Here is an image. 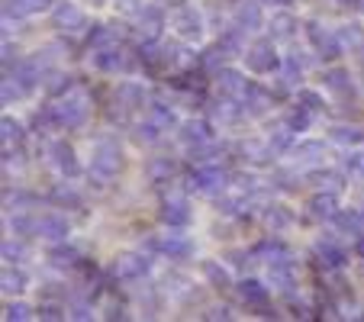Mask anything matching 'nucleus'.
I'll return each instance as SVG.
<instances>
[{
	"label": "nucleus",
	"mask_w": 364,
	"mask_h": 322,
	"mask_svg": "<svg viewBox=\"0 0 364 322\" xmlns=\"http://www.w3.org/2000/svg\"><path fill=\"white\" fill-rule=\"evenodd\" d=\"M203 277H206V284L216 290L232 287V277H229V271L220 264V261H203Z\"/></svg>",
	"instance_id": "obj_24"
},
{
	"label": "nucleus",
	"mask_w": 364,
	"mask_h": 322,
	"mask_svg": "<svg viewBox=\"0 0 364 322\" xmlns=\"http://www.w3.org/2000/svg\"><path fill=\"white\" fill-rule=\"evenodd\" d=\"M10 226H14V232L16 235H36V226H39V216H14L10 220Z\"/></svg>",
	"instance_id": "obj_48"
},
{
	"label": "nucleus",
	"mask_w": 364,
	"mask_h": 322,
	"mask_svg": "<svg viewBox=\"0 0 364 322\" xmlns=\"http://www.w3.org/2000/svg\"><path fill=\"white\" fill-rule=\"evenodd\" d=\"M87 100L77 94H65L58 97L55 103H52V113H55V126H62V129H77V126H84V119H87Z\"/></svg>",
	"instance_id": "obj_1"
},
{
	"label": "nucleus",
	"mask_w": 364,
	"mask_h": 322,
	"mask_svg": "<svg viewBox=\"0 0 364 322\" xmlns=\"http://www.w3.org/2000/svg\"><path fill=\"white\" fill-rule=\"evenodd\" d=\"M159 132H161V126L159 123H155V119H145V123H136V126H132V139H136V142L139 145H145V142H159Z\"/></svg>",
	"instance_id": "obj_32"
},
{
	"label": "nucleus",
	"mask_w": 364,
	"mask_h": 322,
	"mask_svg": "<svg viewBox=\"0 0 364 322\" xmlns=\"http://www.w3.org/2000/svg\"><path fill=\"white\" fill-rule=\"evenodd\" d=\"M264 222H268L271 229H284V226H290V213L284 210V206H271V210L264 213Z\"/></svg>",
	"instance_id": "obj_45"
},
{
	"label": "nucleus",
	"mask_w": 364,
	"mask_h": 322,
	"mask_svg": "<svg viewBox=\"0 0 364 322\" xmlns=\"http://www.w3.org/2000/svg\"><path fill=\"white\" fill-rule=\"evenodd\" d=\"M361 220H364V210H361Z\"/></svg>",
	"instance_id": "obj_61"
},
{
	"label": "nucleus",
	"mask_w": 364,
	"mask_h": 322,
	"mask_svg": "<svg viewBox=\"0 0 364 322\" xmlns=\"http://www.w3.org/2000/svg\"><path fill=\"white\" fill-rule=\"evenodd\" d=\"M268 33L274 36V39H290V36L296 33V26H300V23H296V16L294 14H287V10H281V14H274L271 16V23H268Z\"/></svg>",
	"instance_id": "obj_22"
},
{
	"label": "nucleus",
	"mask_w": 364,
	"mask_h": 322,
	"mask_svg": "<svg viewBox=\"0 0 364 322\" xmlns=\"http://www.w3.org/2000/svg\"><path fill=\"white\" fill-rule=\"evenodd\" d=\"M26 254H29L26 245H20V242H14V239L4 242V261H10V264H14V261H23Z\"/></svg>",
	"instance_id": "obj_50"
},
{
	"label": "nucleus",
	"mask_w": 364,
	"mask_h": 322,
	"mask_svg": "<svg viewBox=\"0 0 364 322\" xmlns=\"http://www.w3.org/2000/svg\"><path fill=\"white\" fill-rule=\"evenodd\" d=\"M119 168H123V151H119V145H113V142L97 145L94 161H90V174H97V178H113V174H119Z\"/></svg>",
	"instance_id": "obj_4"
},
{
	"label": "nucleus",
	"mask_w": 364,
	"mask_h": 322,
	"mask_svg": "<svg viewBox=\"0 0 364 322\" xmlns=\"http://www.w3.org/2000/svg\"><path fill=\"white\" fill-rule=\"evenodd\" d=\"M271 284L281 290H290L296 284V271H294V261H284V264H271Z\"/></svg>",
	"instance_id": "obj_27"
},
{
	"label": "nucleus",
	"mask_w": 364,
	"mask_h": 322,
	"mask_svg": "<svg viewBox=\"0 0 364 322\" xmlns=\"http://www.w3.org/2000/svg\"><path fill=\"white\" fill-rule=\"evenodd\" d=\"M26 14H33V4H29V0H4V16H7V20H23V16Z\"/></svg>",
	"instance_id": "obj_43"
},
{
	"label": "nucleus",
	"mask_w": 364,
	"mask_h": 322,
	"mask_svg": "<svg viewBox=\"0 0 364 322\" xmlns=\"http://www.w3.org/2000/svg\"><path fill=\"white\" fill-rule=\"evenodd\" d=\"M48 261H52L55 267H77L81 254H77V248H71V245H55L52 252H48Z\"/></svg>",
	"instance_id": "obj_29"
},
{
	"label": "nucleus",
	"mask_w": 364,
	"mask_h": 322,
	"mask_svg": "<svg viewBox=\"0 0 364 322\" xmlns=\"http://www.w3.org/2000/svg\"><path fill=\"white\" fill-rule=\"evenodd\" d=\"M36 235H42V239H48V242H65L68 239V220L58 216V213H46V216H39Z\"/></svg>",
	"instance_id": "obj_14"
},
{
	"label": "nucleus",
	"mask_w": 364,
	"mask_h": 322,
	"mask_svg": "<svg viewBox=\"0 0 364 322\" xmlns=\"http://www.w3.org/2000/svg\"><path fill=\"white\" fill-rule=\"evenodd\" d=\"M290 139H294V129H290L287 123H277L274 132H271V139H268V145H271L274 151H284V149L290 145Z\"/></svg>",
	"instance_id": "obj_40"
},
{
	"label": "nucleus",
	"mask_w": 364,
	"mask_h": 322,
	"mask_svg": "<svg viewBox=\"0 0 364 322\" xmlns=\"http://www.w3.org/2000/svg\"><path fill=\"white\" fill-rule=\"evenodd\" d=\"M262 0H242L235 4V26L242 29H258L262 26Z\"/></svg>",
	"instance_id": "obj_18"
},
{
	"label": "nucleus",
	"mask_w": 364,
	"mask_h": 322,
	"mask_svg": "<svg viewBox=\"0 0 364 322\" xmlns=\"http://www.w3.org/2000/svg\"><path fill=\"white\" fill-rule=\"evenodd\" d=\"M306 210H309V216H313V220H332V216L338 213L336 193H332V190L313 193V197H309V203H306Z\"/></svg>",
	"instance_id": "obj_17"
},
{
	"label": "nucleus",
	"mask_w": 364,
	"mask_h": 322,
	"mask_svg": "<svg viewBox=\"0 0 364 322\" xmlns=\"http://www.w3.org/2000/svg\"><path fill=\"white\" fill-rule=\"evenodd\" d=\"M97 4H103V0H97Z\"/></svg>",
	"instance_id": "obj_62"
},
{
	"label": "nucleus",
	"mask_w": 364,
	"mask_h": 322,
	"mask_svg": "<svg viewBox=\"0 0 364 322\" xmlns=\"http://www.w3.org/2000/svg\"><path fill=\"white\" fill-rule=\"evenodd\" d=\"M52 200H55V203H62V206H75V210H81V197H77L68 184L55 187V190H52Z\"/></svg>",
	"instance_id": "obj_44"
},
{
	"label": "nucleus",
	"mask_w": 364,
	"mask_h": 322,
	"mask_svg": "<svg viewBox=\"0 0 364 322\" xmlns=\"http://www.w3.org/2000/svg\"><path fill=\"white\" fill-rule=\"evenodd\" d=\"M226 181H229V174L223 171L220 165H197L187 174V187H191V190H203V193L226 190Z\"/></svg>",
	"instance_id": "obj_3"
},
{
	"label": "nucleus",
	"mask_w": 364,
	"mask_h": 322,
	"mask_svg": "<svg viewBox=\"0 0 364 322\" xmlns=\"http://www.w3.org/2000/svg\"><path fill=\"white\" fill-rule=\"evenodd\" d=\"M206 319H229V309L226 306H213L206 313Z\"/></svg>",
	"instance_id": "obj_55"
},
{
	"label": "nucleus",
	"mask_w": 364,
	"mask_h": 322,
	"mask_svg": "<svg viewBox=\"0 0 364 322\" xmlns=\"http://www.w3.org/2000/svg\"><path fill=\"white\" fill-rule=\"evenodd\" d=\"M174 29H178L184 39H200V36H203V23H200L193 7H181L178 14H174Z\"/></svg>",
	"instance_id": "obj_15"
},
{
	"label": "nucleus",
	"mask_w": 364,
	"mask_h": 322,
	"mask_svg": "<svg viewBox=\"0 0 364 322\" xmlns=\"http://www.w3.org/2000/svg\"><path fill=\"white\" fill-rule=\"evenodd\" d=\"M332 139L336 142H342V145H358V142H364V129H351V126H336L332 129Z\"/></svg>",
	"instance_id": "obj_41"
},
{
	"label": "nucleus",
	"mask_w": 364,
	"mask_h": 322,
	"mask_svg": "<svg viewBox=\"0 0 364 322\" xmlns=\"http://www.w3.org/2000/svg\"><path fill=\"white\" fill-rule=\"evenodd\" d=\"M355 248H358V254H361V258H364V232H361V235H358V242H355Z\"/></svg>",
	"instance_id": "obj_59"
},
{
	"label": "nucleus",
	"mask_w": 364,
	"mask_h": 322,
	"mask_svg": "<svg viewBox=\"0 0 364 322\" xmlns=\"http://www.w3.org/2000/svg\"><path fill=\"white\" fill-rule=\"evenodd\" d=\"M239 296H242V303H248V306L264 309L268 306V300H271V290L264 287L262 281H242L239 284Z\"/></svg>",
	"instance_id": "obj_20"
},
{
	"label": "nucleus",
	"mask_w": 364,
	"mask_h": 322,
	"mask_svg": "<svg viewBox=\"0 0 364 322\" xmlns=\"http://www.w3.org/2000/svg\"><path fill=\"white\" fill-rule=\"evenodd\" d=\"M348 165L355 168L358 174H364V155H355V158H351V161H348Z\"/></svg>",
	"instance_id": "obj_56"
},
{
	"label": "nucleus",
	"mask_w": 364,
	"mask_h": 322,
	"mask_svg": "<svg viewBox=\"0 0 364 322\" xmlns=\"http://www.w3.org/2000/svg\"><path fill=\"white\" fill-rule=\"evenodd\" d=\"M90 65H94V68H100V71H129L132 68V58L126 55L119 45H107V48H94Z\"/></svg>",
	"instance_id": "obj_7"
},
{
	"label": "nucleus",
	"mask_w": 364,
	"mask_h": 322,
	"mask_svg": "<svg viewBox=\"0 0 364 322\" xmlns=\"http://www.w3.org/2000/svg\"><path fill=\"white\" fill-rule=\"evenodd\" d=\"M151 248H159V252H161V254H168L171 261H184V258H191V254H193L191 239H187V235H181V232H168V235H161L159 242H151Z\"/></svg>",
	"instance_id": "obj_11"
},
{
	"label": "nucleus",
	"mask_w": 364,
	"mask_h": 322,
	"mask_svg": "<svg viewBox=\"0 0 364 322\" xmlns=\"http://www.w3.org/2000/svg\"><path fill=\"white\" fill-rule=\"evenodd\" d=\"M245 65H248V71H255V75H268V71H274L277 65V52H274V42L271 39H258V42H252V45L245 48Z\"/></svg>",
	"instance_id": "obj_2"
},
{
	"label": "nucleus",
	"mask_w": 364,
	"mask_h": 322,
	"mask_svg": "<svg viewBox=\"0 0 364 322\" xmlns=\"http://www.w3.org/2000/svg\"><path fill=\"white\" fill-rule=\"evenodd\" d=\"M161 222L165 226H171V229H181V226H187L191 222V203H187L184 197H168L165 203H161Z\"/></svg>",
	"instance_id": "obj_13"
},
{
	"label": "nucleus",
	"mask_w": 364,
	"mask_h": 322,
	"mask_svg": "<svg viewBox=\"0 0 364 322\" xmlns=\"http://www.w3.org/2000/svg\"><path fill=\"white\" fill-rule=\"evenodd\" d=\"M296 103H300V107H306L309 113H319L326 107L323 97H319L316 90H300V94H296Z\"/></svg>",
	"instance_id": "obj_46"
},
{
	"label": "nucleus",
	"mask_w": 364,
	"mask_h": 322,
	"mask_svg": "<svg viewBox=\"0 0 364 322\" xmlns=\"http://www.w3.org/2000/svg\"><path fill=\"white\" fill-rule=\"evenodd\" d=\"M52 23H55V29H62V33H77V29L87 26V20H84V14L75 7V4H55V10H52Z\"/></svg>",
	"instance_id": "obj_12"
},
{
	"label": "nucleus",
	"mask_w": 364,
	"mask_h": 322,
	"mask_svg": "<svg viewBox=\"0 0 364 322\" xmlns=\"http://www.w3.org/2000/svg\"><path fill=\"white\" fill-rule=\"evenodd\" d=\"M306 36H309V42H313V48H316L326 62H336V58L342 55V39H338L336 33H329L326 26H319V23H309Z\"/></svg>",
	"instance_id": "obj_5"
},
{
	"label": "nucleus",
	"mask_w": 364,
	"mask_h": 322,
	"mask_svg": "<svg viewBox=\"0 0 364 322\" xmlns=\"http://www.w3.org/2000/svg\"><path fill=\"white\" fill-rule=\"evenodd\" d=\"M332 220H336V226H338V229H345V232H351V235H355V239L364 232V220H361V213L338 210L336 216H332Z\"/></svg>",
	"instance_id": "obj_28"
},
{
	"label": "nucleus",
	"mask_w": 364,
	"mask_h": 322,
	"mask_svg": "<svg viewBox=\"0 0 364 322\" xmlns=\"http://www.w3.org/2000/svg\"><path fill=\"white\" fill-rule=\"evenodd\" d=\"M268 149H271V145H262V142H245V145H242V151H245L252 161H258V165H264V161H268Z\"/></svg>",
	"instance_id": "obj_49"
},
{
	"label": "nucleus",
	"mask_w": 364,
	"mask_h": 322,
	"mask_svg": "<svg viewBox=\"0 0 364 322\" xmlns=\"http://www.w3.org/2000/svg\"><path fill=\"white\" fill-rule=\"evenodd\" d=\"M149 267H151V258H149V254L129 252V254H119V258L113 261L110 274H113V277H119V281H136V277L149 274Z\"/></svg>",
	"instance_id": "obj_6"
},
{
	"label": "nucleus",
	"mask_w": 364,
	"mask_h": 322,
	"mask_svg": "<svg viewBox=\"0 0 364 322\" xmlns=\"http://www.w3.org/2000/svg\"><path fill=\"white\" fill-rule=\"evenodd\" d=\"M262 4H268V7H287V4H294V0H262Z\"/></svg>",
	"instance_id": "obj_57"
},
{
	"label": "nucleus",
	"mask_w": 364,
	"mask_h": 322,
	"mask_svg": "<svg viewBox=\"0 0 364 322\" xmlns=\"http://www.w3.org/2000/svg\"><path fill=\"white\" fill-rule=\"evenodd\" d=\"M39 316H42V319H65V316H68V309L58 306V303H42Z\"/></svg>",
	"instance_id": "obj_54"
},
{
	"label": "nucleus",
	"mask_w": 364,
	"mask_h": 322,
	"mask_svg": "<svg viewBox=\"0 0 364 322\" xmlns=\"http://www.w3.org/2000/svg\"><path fill=\"white\" fill-rule=\"evenodd\" d=\"M351 4H355V7H361V10H364V0H351Z\"/></svg>",
	"instance_id": "obj_60"
},
{
	"label": "nucleus",
	"mask_w": 364,
	"mask_h": 322,
	"mask_svg": "<svg viewBox=\"0 0 364 322\" xmlns=\"http://www.w3.org/2000/svg\"><path fill=\"white\" fill-rule=\"evenodd\" d=\"M309 119H313V113H309L306 107H300V103H296V107H290V110H287L284 123H287L294 132H306L309 129Z\"/></svg>",
	"instance_id": "obj_34"
},
{
	"label": "nucleus",
	"mask_w": 364,
	"mask_h": 322,
	"mask_svg": "<svg viewBox=\"0 0 364 322\" xmlns=\"http://www.w3.org/2000/svg\"><path fill=\"white\" fill-rule=\"evenodd\" d=\"M0 284H4V294H20V290L26 287V274H23L20 267L7 264V267H4V277H0Z\"/></svg>",
	"instance_id": "obj_31"
},
{
	"label": "nucleus",
	"mask_w": 364,
	"mask_h": 322,
	"mask_svg": "<svg viewBox=\"0 0 364 322\" xmlns=\"http://www.w3.org/2000/svg\"><path fill=\"white\" fill-rule=\"evenodd\" d=\"M309 181H313L319 190H332V193L342 190V178H338V174H332V171H313V174H309Z\"/></svg>",
	"instance_id": "obj_38"
},
{
	"label": "nucleus",
	"mask_w": 364,
	"mask_h": 322,
	"mask_svg": "<svg viewBox=\"0 0 364 322\" xmlns=\"http://www.w3.org/2000/svg\"><path fill=\"white\" fill-rule=\"evenodd\" d=\"M181 139H184L187 145H197V142L213 139V132H210V126H206L203 119H187V123L181 126Z\"/></svg>",
	"instance_id": "obj_26"
},
{
	"label": "nucleus",
	"mask_w": 364,
	"mask_h": 322,
	"mask_svg": "<svg viewBox=\"0 0 364 322\" xmlns=\"http://www.w3.org/2000/svg\"><path fill=\"white\" fill-rule=\"evenodd\" d=\"M52 161H55V168L65 174V178H75L81 168H77V158H75V149H71L68 142H55L52 145Z\"/></svg>",
	"instance_id": "obj_19"
},
{
	"label": "nucleus",
	"mask_w": 364,
	"mask_h": 322,
	"mask_svg": "<svg viewBox=\"0 0 364 322\" xmlns=\"http://www.w3.org/2000/svg\"><path fill=\"white\" fill-rule=\"evenodd\" d=\"M149 117L155 119L161 129H171V126H174V113H171V107H165V103H151V107H149Z\"/></svg>",
	"instance_id": "obj_42"
},
{
	"label": "nucleus",
	"mask_w": 364,
	"mask_h": 322,
	"mask_svg": "<svg viewBox=\"0 0 364 322\" xmlns=\"http://www.w3.org/2000/svg\"><path fill=\"white\" fill-rule=\"evenodd\" d=\"M294 155L300 158L303 165H313V161H319L323 158V142H303L294 149Z\"/></svg>",
	"instance_id": "obj_39"
},
{
	"label": "nucleus",
	"mask_w": 364,
	"mask_h": 322,
	"mask_svg": "<svg viewBox=\"0 0 364 322\" xmlns=\"http://www.w3.org/2000/svg\"><path fill=\"white\" fill-rule=\"evenodd\" d=\"M29 4H33V10H42V7H48L52 0H29Z\"/></svg>",
	"instance_id": "obj_58"
},
{
	"label": "nucleus",
	"mask_w": 364,
	"mask_h": 322,
	"mask_svg": "<svg viewBox=\"0 0 364 322\" xmlns=\"http://www.w3.org/2000/svg\"><path fill=\"white\" fill-rule=\"evenodd\" d=\"M252 254H255L258 261H268V264H284V261H290L287 245H284V242H277V239L258 242V245L252 248Z\"/></svg>",
	"instance_id": "obj_16"
},
{
	"label": "nucleus",
	"mask_w": 364,
	"mask_h": 322,
	"mask_svg": "<svg viewBox=\"0 0 364 322\" xmlns=\"http://www.w3.org/2000/svg\"><path fill=\"white\" fill-rule=\"evenodd\" d=\"M136 26H139V36H142L145 42L159 39L161 29H165V14H161L159 7H151V4H145V7L136 14Z\"/></svg>",
	"instance_id": "obj_8"
},
{
	"label": "nucleus",
	"mask_w": 364,
	"mask_h": 322,
	"mask_svg": "<svg viewBox=\"0 0 364 322\" xmlns=\"http://www.w3.org/2000/svg\"><path fill=\"white\" fill-rule=\"evenodd\" d=\"M239 103H242V107H245V113H252V117H262V113L271 107V97L264 94V90H258V87H255V84H252V87H248V94L242 97Z\"/></svg>",
	"instance_id": "obj_25"
},
{
	"label": "nucleus",
	"mask_w": 364,
	"mask_h": 322,
	"mask_svg": "<svg viewBox=\"0 0 364 322\" xmlns=\"http://www.w3.org/2000/svg\"><path fill=\"white\" fill-rule=\"evenodd\" d=\"M313 254H316L319 267H326V271H338V267H345V261H348L345 248L338 245L336 239H319L316 248H313Z\"/></svg>",
	"instance_id": "obj_10"
},
{
	"label": "nucleus",
	"mask_w": 364,
	"mask_h": 322,
	"mask_svg": "<svg viewBox=\"0 0 364 322\" xmlns=\"http://www.w3.org/2000/svg\"><path fill=\"white\" fill-rule=\"evenodd\" d=\"M216 87H220L223 97H232V100H242V97L248 94V87L252 84L245 81V75L235 68H220L216 71Z\"/></svg>",
	"instance_id": "obj_9"
},
{
	"label": "nucleus",
	"mask_w": 364,
	"mask_h": 322,
	"mask_svg": "<svg viewBox=\"0 0 364 322\" xmlns=\"http://www.w3.org/2000/svg\"><path fill=\"white\" fill-rule=\"evenodd\" d=\"M210 113H213V119H223V123H232V119L239 117V110H235V100H232V97H223V94H220V100L210 107Z\"/></svg>",
	"instance_id": "obj_35"
},
{
	"label": "nucleus",
	"mask_w": 364,
	"mask_h": 322,
	"mask_svg": "<svg viewBox=\"0 0 364 322\" xmlns=\"http://www.w3.org/2000/svg\"><path fill=\"white\" fill-rule=\"evenodd\" d=\"M338 39L348 42V45H361V26H358V23H345V26L338 29Z\"/></svg>",
	"instance_id": "obj_52"
},
{
	"label": "nucleus",
	"mask_w": 364,
	"mask_h": 322,
	"mask_svg": "<svg viewBox=\"0 0 364 322\" xmlns=\"http://www.w3.org/2000/svg\"><path fill=\"white\" fill-rule=\"evenodd\" d=\"M326 87H329L336 97H342V100L355 97V87H351V75H348L345 68H332V71H326Z\"/></svg>",
	"instance_id": "obj_21"
},
{
	"label": "nucleus",
	"mask_w": 364,
	"mask_h": 322,
	"mask_svg": "<svg viewBox=\"0 0 364 322\" xmlns=\"http://www.w3.org/2000/svg\"><path fill=\"white\" fill-rule=\"evenodd\" d=\"M4 319H10V322H14V319H29V306H26V303H7V309H4Z\"/></svg>",
	"instance_id": "obj_53"
},
{
	"label": "nucleus",
	"mask_w": 364,
	"mask_h": 322,
	"mask_svg": "<svg viewBox=\"0 0 364 322\" xmlns=\"http://www.w3.org/2000/svg\"><path fill=\"white\" fill-rule=\"evenodd\" d=\"M145 178L151 184H165V181L174 178V161L171 158H151L149 165H145Z\"/></svg>",
	"instance_id": "obj_23"
},
{
	"label": "nucleus",
	"mask_w": 364,
	"mask_h": 322,
	"mask_svg": "<svg viewBox=\"0 0 364 322\" xmlns=\"http://www.w3.org/2000/svg\"><path fill=\"white\" fill-rule=\"evenodd\" d=\"M223 58H226V52H223L220 45H213V48H206L203 55H200L197 65H200V71H213L216 75V71L223 68Z\"/></svg>",
	"instance_id": "obj_37"
},
{
	"label": "nucleus",
	"mask_w": 364,
	"mask_h": 322,
	"mask_svg": "<svg viewBox=\"0 0 364 322\" xmlns=\"http://www.w3.org/2000/svg\"><path fill=\"white\" fill-rule=\"evenodd\" d=\"M0 129H4V145H14V142H20L23 139V126L16 123V119H10V117H4Z\"/></svg>",
	"instance_id": "obj_47"
},
{
	"label": "nucleus",
	"mask_w": 364,
	"mask_h": 322,
	"mask_svg": "<svg viewBox=\"0 0 364 322\" xmlns=\"http://www.w3.org/2000/svg\"><path fill=\"white\" fill-rule=\"evenodd\" d=\"M46 90H48V94H68V90H71V77H65V75H52V77H48V81H46Z\"/></svg>",
	"instance_id": "obj_51"
},
{
	"label": "nucleus",
	"mask_w": 364,
	"mask_h": 322,
	"mask_svg": "<svg viewBox=\"0 0 364 322\" xmlns=\"http://www.w3.org/2000/svg\"><path fill=\"white\" fill-rule=\"evenodd\" d=\"M142 97H145L142 90H139L136 84H129V81L117 87V103L123 107V110H132V107H139V103H142Z\"/></svg>",
	"instance_id": "obj_33"
},
{
	"label": "nucleus",
	"mask_w": 364,
	"mask_h": 322,
	"mask_svg": "<svg viewBox=\"0 0 364 322\" xmlns=\"http://www.w3.org/2000/svg\"><path fill=\"white\" fill-rule=\"evenodd\" d=\"M87 45L90 48H107V45H119L117 42V33L110 26H94L87 36Z\"/></svg>",
	"instance_id": "obj_36"
},
{
	"label": "nucleus",
	"mask_w": 364,
	"mask_h": 322,
	"mask_svg": "<svg viewBox=\"0 0 364 322\" xmlns=\"http://www.w3.org/2000/svg\"><path fill=\"white\" fill-rule=\"evenodd\" d=\"M220 48L226 55H245V42H242V26L229 29V33L220 36Z\"/></svg>",
	"instance_id": "obj_30"
}]
</instances>
